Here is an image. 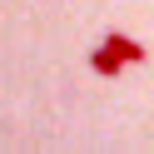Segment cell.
Here are the masks:
<instances>
[{"mask_svg": "<svg viewBox=\"0 0 154 154\" xmlns=\"http://www.w3.org/2000/svg\"><path fill=\"white\" fill-rule=\"evenodd\" d=\"M104 50H114L124 65H144V45H139V40H129L124 30H109V35H104Z\"/></svg>", "mask_w": 154, "mask_h": 154, "instance_id": "1", "label": "cell"}, {"mask_svg": "<svg viewBox=\"0 0 154 154\" xmlns=\"http://www.w3.org/2000/svg\"><path fill=\"white\" fill-rule=\"evenodd\" d=\"M90 70H94V75H104V80H114V75H124V60H119L114 50H104V45H100V50L90 55Z\"/></svg>", "mask_w": 154, "mask_h": 154, "instance_id": "2", "label": "cell"}]
</instances>
